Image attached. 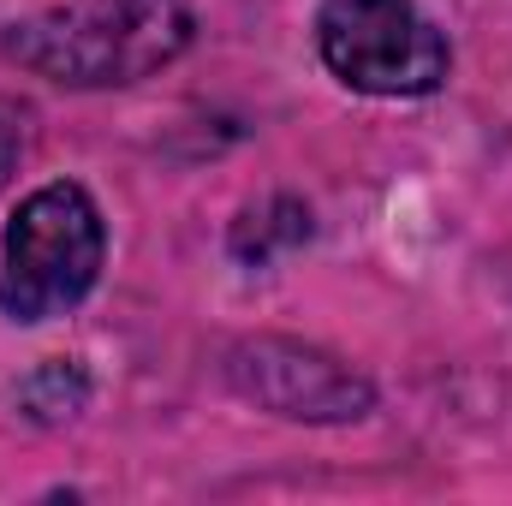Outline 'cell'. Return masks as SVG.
Here are the masks:
<instances>
[{
    "mask_svg": "<svg viewBox=\"0 0 512 506\" xmlns=\"http://www.w3.org/2000/svg\"><path fill=\"white\" fill-rule=\"evenodd\" d=\"M191 0H60L6 30V54L66 90H120L191 48Z\"/></svg>",
    "mask_w": 512,
    "mask_h": 506,
    "instance_id": "cell-1",
    "label": "cell"
},
{
    "mask_svg": "<svg viewBox=\"0 0 512 506\" xmlns=\"http://www.w3.org/2000/svg\"><path fill=\"white\" fill-rule=\"evenodd\" d=\"M108 256L102 209L84 185H42L18 203L0 239V310L12 322H54L90 298Z\"/></svg>",
    "mask_w": 512,
    "mask_h": 506,
    "instance_id": "cell-2",
    "label": "cell"
},
{
    "mask_svg": "<svg viewBox=\"0 0 512 506\" xmlns=\"http://www.w3.org/2000/svg\"><path fill=\"white\" fill-rule=\"evenodd\" d=\"M322 66L358 96H435L453 72V48L417 0H322L316 12Z\"/></svg>",
    "mask_w": 512,
    "mask_h": 506,
    "instance_id": "cell-3",
    "label": "cell"
},
{
    "mask_svg": "<svg viewBox=\"0 0 512 506\" xmlns=\"http://www.w3.org/2000/svg\"><path fill=\"white\" fill-rule=\"evenodd\" d=\"M227 376L245 399H256L274 417H292V423H352L376 405V387L352 364H340L304 340H274V334L233 346Z\"/></svg>",
    "mask_w": 512,
    "mask_h": 506,
    "instance_id": "cell-4",
    "label": "cell"
},
{
    "mask_svg": "<svg viewBox=\"0 0 512 506\" xmlns=\"http://www.w3.org/2000/svg\"><path fill=\"white\" fill-rule=\"evenodd\" d=\"M310 239V209L298 203V197H268L262 209H245L239 215V227H233V256L239 262H274L280 251H292V245H304Z\"/></svg>",
    "mask_w": 512,
    "mask_h": 506,
    "instance_id": "cell-5",
    "label": "cell"
},
{
    "mask_svg": "<svg viewBox=\"0 0 512 506\" xmlns=\"http://www.w3.org/2000/svg\"><path fill=\"white\" fill-rule=\"evenodd\" d=\"M18 399H24V411H30L36 423H60V417H78V411H84L90 381H84V370H78L72 358H54V364H42L36 376L18 387Z\"/></svg>",
    "mask_w": 512,
    "mask_h": 506,
    "instance_id": "cell-6",
    "label": "cell"
},
{
    "mask_svg": "<svg viewBox=\"0 0 512 506\" xmlns=\"http://www.w3.org/2000/svg\"><path fill=\"white\" fill-rule=\"evenodd\" d=\"M24 149H30V108H24V102H12V96H0V191L12 185V173H18V161H24Z\"/></svg>",
    "mask_w": 512,
    "mask_h": 506,
    "instance_id": "cell-7",
    "label": "cell"
}]
</instances>
